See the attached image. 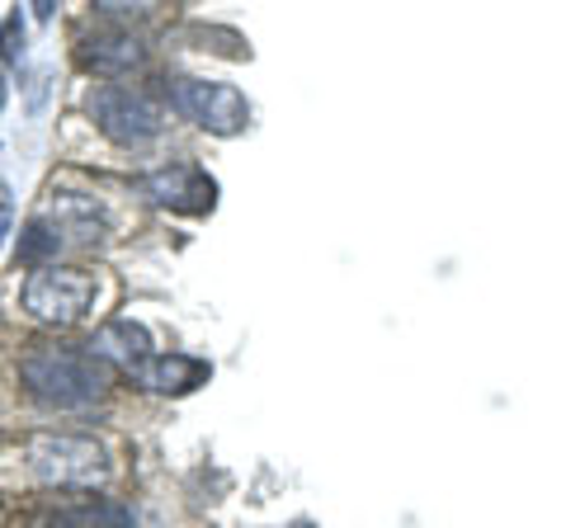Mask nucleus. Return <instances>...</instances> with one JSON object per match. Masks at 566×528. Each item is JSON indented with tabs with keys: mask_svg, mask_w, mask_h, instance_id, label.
I'll use <instances>...</instances> for the list:
<instances>
[{
	"mask_svg": "<svg viewBox=\"0 0 566 528\" xmlns=\"http://www.w3.org/2000/svg\"><path fill=\"white\" fill-rule=\"evenodd\" d=\"M20 382L43 406L81 411V406H95L109 392L114 368L76 345H29L20 359Z\"/></svg>",
	"mask_w": 566,
	"mask_h": 528,
	"instance_id": "1",
	"label": "nucleus"
},
{
	"mask_svg": "<svg viewBox=\"0 0 566 528\" xmlns=\"http://www.w3.org/2000/svg\"><path fill=\"white\" fill-rule=\"evenodd\" d=\"M29 467L33 477L48 486H71V490H91L109 482V453L95 444L91 434H33L29 439Z\"/></svg>",
	"mask_w": 566,
	"mask_h": 528,
	"instance_id": "2",
	"label": "nucleus"
},
{
	"mask_svg": "<svg viewBox=\"0 0 566 528\" xmlns=\"http://www.w3.org/2000/svg\"><path fill=\"white\" fill-rule=\"evenodd\" d=\"M95 297H99L95 274L71 270V264H57V260L43 264V270H29L24 288H20L24 311L33 316V321H43V326H76V321H85L91 307H95Z\"/></svg>",
	"mask_w": 566,
	"mask_h": 528,
	"instance_id": "3",
	"label": "nucleus"
},
{
	"mask_svg": "<svg viewBox=\"0 0 566 528\" xmlns=\"http://www.w3.org/2000/svg\"><path fill=\"white\" fill-rule=\"evenodd\" d=\"M85 114H91L95 128L118 147H147L166 123L161 109H156L147 95L128 91V85H114V81H104L85 95Z\"/></svg>",
	"mask_w": 566,
	"mask_h": 528,
	"instance_id": "4",
	"label": "nucleus"
},
{
	"mask_svg": "<svg viewBox=\"0 0 566 528\" xmlns=\"http://www.w3.org/2000/svg\"><path fill=\"white\" fill-rule=\"evenodd\" d=\"M170 99L185 118H193L199 128L218 133V137H237V133H245V123H251V104H245V95L237 91V85H222V81L175 76Z\"/></svg>",
	"mask_w": 566,
	"mask_h": 528,
	"instance_id": "5",
	"label": "nucleus"
},
{
	"mask_svg": "<svg viewBox=\"0 0 566 528\" xmlns=\"http://www.w3.org/2000/svg\"><path fill=\"white\" fill-rule=\"evenodd\" d=\"M142 193H147L151 203L170 208V213H208V208L218 203V184H212V175L199 166L151 170L147 180H142Z\"/></svg>",
	"mask_w": 566,
	"mask_h": 528,
	"instance_id": "6",
	"label": "nucleus"
},
{
	"mask_svg": "<svg viewBox=\"0 0 566 528\" xmlns=\"http://www.w3.org/2000/svg\"><path fill=\"white\" fill-rule=\"evenodd\" d=\"M91 355L104 359L109 368H123V373L137 378L142 368H147V359H151V336H147V326H137V321H128V316H118V321L95 330Z\"/></svg>",
	"mask_w": 566,
	"mask_h": 528,
	"instance_id": "7",
	"label": "nucleus"
},
{
	"mask_svg": "<svg viewBox=\"0 0 566 528\" xmlns=\"http://www.w3.org/2000/svg\"><path fill=\"white\" fill-rule=\"evenodd\" d=\"M147 62V43L137 33H95L81 47V66L95 76H128Z\"/></svg>",
	"mask_w": 566,
	"mask_h": 528,
	"instance_id": "8",
	"label": "nucleus"
},
{
	"mask_svg": "<svg viewBox=\"0 0 566 528\" xmlns=\"http://www.w3.org/2000/svg\"><path fill=\"white\" fill-rule=\"evenodd\" d=\"M212 368L203 359H189V355H151L147 368L137 373L142 387H151V392H175V397H185L193 392V387H203L208 382Z\"/></svg>",
	"mask_w": 566,
	"mask_h": 528,
	"instance_id": "9",
	"label": "nucleus"
},
{
	"mask_svg": "<svg viewBox=\"0 0 566 528\" xmlns=\"http://www.w3.org/2000/svg\"><path fill=\"white\" fill-rule=\"evenodd\" d=\"M24 57V14L10 10L0 20V62H20Z\"/></svg>",
	"mask_w": 566,
	"mask_h": 528,
	"instance_id": "10",
	"label": "nucleus"
},
{
	"mask_svg": "<svg viewBox=\"0 0 566 528\" xmlns=\"http://www.w3.org/2000/svg\"><path fill=\"white\" fill-rule=\"evenodd\" d=\"M10 232H14V208H10V199H0V245H6Z\"/></svg>",
	"mask_w": 566,
	"mask_h": 528,
	"instance_id": "11",
	"label": "nucleus"
},
{
	"mask_svg": "<svg viewBox=\"0 0 566 528\" xmlns=\"http://www.w3.org/2000/svg\"><path fill=\"white\" fill-rule=\"evenodd\" d=\"M6 99H10V76L0 72V109H6Z\"/></svg>",
	"mask_w": 566,
	"mask_h": 528,
	"instance_id": "12",
	"label": "nucleus"
},
{
	"mask_svg": "<svg viewBox=\"0 0 566 528\" xmlns=\"http://www.w3.org/2000/svg\"><path fill=\"white\" fill-rule=\"evenodd\" d=\"M52 528H81V524H71V519L62 515V519H57V524H52Z\"/></svg>",
	"mask_w": 566,
	"mask_h": 528,
	"instance_id": "13",
	"label": "nucleus"
}]
</instances>
